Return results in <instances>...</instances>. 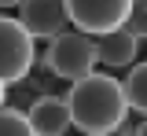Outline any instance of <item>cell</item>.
I'll use <instances>...</instances> for the list:
<instances>
[{"label":"cell","instance_id":"obj_11","mask_svg":"<svg viewBox=\"0 0 147 136\" xmlns=\"http://www.w3.org/2000/svg\"><path fill=\"white\" fill-rule=\"evenodd\" d=\"M4 99H7V85L0 81V107H4Z\"/></svg>","mask_w":147,"mask_h":136},{"label":"cell","instance_id":"obj_12","mask_svg":"<svg viewBox=\"0 0 147 136\" xmlns=\"http://www.w3.org/2000/svg\"><path fill=\"white\" fill-rule=\"evenodd\" d=\"M132 136H147V125H144V121L136 125V133H132Z\"/></svg>","mask_w":147,"mask_h":136},{"label":"cell","instance_id":"obj_10","mask_svg":"<svg viewBox=\"0 0 147 136\" xmlns=\"http://www.w3.org/2000/svg\"><path fill=\"white\" fill-rule=\"evenodd\" d=\"M121 30H129L136 40H144V33H147V0H129V11H125Z\"/></svg>","mask_w":147,"mask_h":136},{"label":"cell","instance_id":"obj_5","mask_svg":"<svg viewBox=\"0 0 147 136\" xmlns=\"http://www.w3.org/2000/svg\"><path fill=\"white\" fill-rule=\"evenodd\" d=\"M15 22L30 33V40H52L55 33H63L70 26L63 0H18Z\"/></svg>","mask_w":147,"mask_h":136},{"label":"cell","instance_id":"obj_6","mask_svg":"<svg viewBox=\"0 0 147 136\" xmlns=\"http://www.w3.org/2000/svg\"><path fill=\"white\" fill-rule=\"evenodd\" d=\"M26 121L37 136H63L70 129V110L63 96H37L26 110Z\"/></svg>","mask_w":147,"mask_h":136},{"label":"cell","instance_id":"obj_13","mask_svg":"<svg viewBox=\"0 0 147 136\" xmlns=\"http://www.w3.org/2000/svg\"><path fill=\"white\" fill-rule=\"evenodd\" d=\"M0 7H18V0H0Z\"/></svg>","mask_w":147,"mask_h":136},{"label":"cell","instance_id":"obj_9","mask_svg":"<svg viewBox=\"0 0 147 136\" xmlns=\"http://www.w3.org/2000/svg\"><path fill=\"white\" fill-rule=\"evenodd\" d=\"M0 136H37V133L30 129V121H26L22 110H15V107H0Z\"/></svg>","mask_w":147,"mask_h":136},{"label":"cell","instance_id":"obj_2","mask_svg":"<svg viewBox=\"0 0 147 136\" xmlns=\"http://www.w3.org/2000/svg\"><path fill=\"white\" fill-rule=\"evenodd\" d=\"M44 66L63 81H77L96 70V44H92V37L77 33V30H63V33H55L48 40Z\"/></svg>","mask_w":147,"mask_h":136},{"label":"cell","instance_id":"obj_1","mask_svg":"<svg viewBox=\"0 0 147 136\" xmlns=\"http://www.w3.org/2000/svg\"><path fill=\"white\" fill-rule=\"evenodd\" d=\"M63 99L70 110V125L81 129L85 136H110L114 129H121V121L129 114L118 77L96 74V70L70 81V92Z\"/></svg>","mask_w":147,"mask_h":136},{"label":"cell","instance_id":"obj_4","mask_svg":"<svg viewBox=\"0 0 147 136\" xmlns=\"http://www.w3.org/2000/svg\"><path fill=\"white\" fill-rule=\"evenodd\" d=\"M33 66V40L15 19L0 15V81L18 85Z\"/></svg>","mask_w":147,"mask_h":136},{"label":"cell","instance_id":"obj_3","mask_svg":"<svg viewBox=\"0 0 147 136\" xmlns=\"http://www.w3.org/2000/svg\"><path fill=\"white\" fill-rule=\"evenodd\" d=\"M63 4H66V19L74 22V30L85 37L121 30L129 11V0H63Z\"/></svg>","mask_w":147,"mask_h":136},{"label":"cell","instance_id":"obj_8","mask_svg":"<svg viewBox=\"0 0 147 136\" xmlns=\"http://www.w3.org/2000/svg\"><path fill=\"white\" fill-rule=\"evenodd\" d=\"M118 85H121L125 107H132L136 114H144V110H147V66H144V63H132L129 77H121Z\"/></svg>","mask_w":147,"mask_h":136},{"label":"cell","instance_id":"obj_7","mask_svg":"<svg viewBox=\"0 0 147 136\" xmlns=\"http://www.w3.org/2000/svg\"><path fill=\"white\" fill-rule=\"evenodd\" d=\"M96 44V63H103V66H132L136 55H140V44L144 40H136L129 30H110V33H99V37H92Z\"/></svg>","mask_w":147,"mask_h":136}]
</instances>
